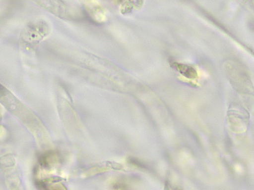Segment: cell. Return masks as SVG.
<instances>
[{
    "mask_svg": "<svg viewBox=\"0 0 254 190\" xmlns=\"http://www.w3.org/2000/svg\"><path fill=\"white\" fill-rule=\"evenodd\" d=\"M171 67L188 79H195L198 77L196 70L192 66L174 62L172 63Z\"/></svg>",
    "mask_w": 254,
    "mask_h": 190,
    "instance_id": "obj_3",
    "label": "cell"
},
{
    "mask_svg": "<svg viewBox=\"0 0 254 190\" xmlns=\"http://www.w3.org/2000/svg\"><path fill=\"white\" fill-rule=\"evenodd\" d=\"M49 33V27L45 23L41 22L32 23L21 34V44L32 48L37 45Z\"/></svg>",
    "mask_w": 254,
    "mask_h": 190,
    "instance_id": "obj_2",
    "label": "cell"
},
{
    "mask_svg": "<svg viewBox=\"0 0 254 190\" xmlns=\"http://www.w3.org/2000/svg\"><path fill=\"white\" fill-rule=\"evenodd\" d=\"M0 102L24 124L33 117V113L0 83Z\"/></svg>",
    "mask_w": 254,
    "mask_h": 190,
    "instance_id": "obj_1",
    "label": "cell"
},
{
    "mask_svg": "<svg viewBox=\"0 0 254 190\" xmlns=\"http://www.w3.org/2000/svg\"><path fill=\"white\" fill-rule=\"evenodd\" d=\"M92 2H90V4H88V8L89 9V12L91 13V15L98 22L99 21V22H102L103 21H105L107 17H106L104 9L99 4L95 3L93 1Z\"/></svg>",
    "mask_w": 254,
    "mask_h": 190,
    "instance_id": "obj_4",
    "label": "cell"
}]
</instances>
